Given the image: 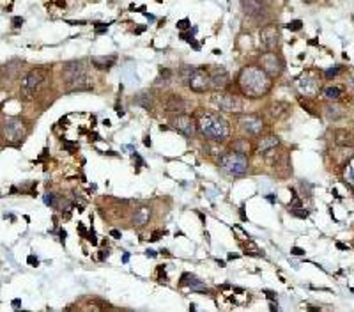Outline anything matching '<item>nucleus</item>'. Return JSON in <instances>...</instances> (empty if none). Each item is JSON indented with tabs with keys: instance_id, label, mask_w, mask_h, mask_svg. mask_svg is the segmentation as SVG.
Returning <instances> with one entry per match:
<instances>
[{
	"instance_id": "nucleus-1",
	"label": "nucleus",
	"mask_w": 354,
	"mask_h": 312,
	"mask_svg": "<svg viewBox=\"0 0 354 312\" xmlns=\"http://www.w3.org/2000/svg\"><path fill=\"white\" fill-rule=\"evenodd\" d=\"M238 87L243 96L259 99L269 94L273 87V78L261 66H245L238 75Z\"/></svg>"
},
{
	"instance_id": "nucleus-2",
	"label": "nucleus",
	"mask_w": 354,
	"mask_h": 312,
	"mask_svg": "<svg viewBox=\"0 0 354 312\" xmlns=\"http://www.w3.org/2000/svg\"><path fill=\"white\" fill-rule=\"evenodd\" d=\"M195 121H197V130L205 139L221 142L228 137V123L220 114L202 110V112L197 114Z\"/></svg>"
},
{
	"instance_id": "nucleus-3",
	"label": "nucleus",
	"mask_w": 354,
	"mask_h": 312,
	"mask_svg": "<svg viewBox=\"0 0 354 312\" xmlns=\"http://www.w3.org/2000/svg\"><path fill=\"white\" fill-rule=\"evenodd\" d=\"M62 78L67 85V92H82V90H90V80L87 78L85 62L83 60H69L62 68Z\"/></svg>"
},
{
	"instance_id": "nucleus-4",
	"label": "nucleus",
	"mask_w": 354,
	"mask_h": 312,
	"mask_svg": "<svg viewBox=\"0 0 354 312\" xmlns=\"http://www.w3.org/2000/svg\"><path fill=\"white\" fill-rule=\"evenodd\" d=\"M221 169H225L227 172L234 174V176H245L248 172V158L246 154L235 153V151H228V153H223L218 160Z\"/></svg>"
},
{
	"instance_id": "nucleus-5",
	"label": "nucleus",
	"mask_w": 354,
	"mask_h": 312,
	"mask_svg": "<svg viewBox=\"0 0 354 312\" xmlns=\"http://www.w3.org/2000/svg\"><path fill=\"white\" fill-rule=\"evenodd\" d=\"M45 82V73L41 69H30L29 73H25V76L22 78V85H20V94L25 101L36 96V92L39 90V87Z\"/></svg>"
},
{
	"instance_id": "nucleus-6",
	"label": "nucleus",
	"mask_w": 354,
	"mask_h": 312,
	"mask_svg": "<svg viewBox=\"0 0 354 312\" xmlns=\"http://www.w3.org/2000/svg\"><path fill=\"white\" fill-rule=\"evenodd\" d=\"M186 83H188V87L193 90V92H197V94H204V92H209V90L212 89L211 75H209V68H205V66H198V68H193L191 75L188 76Z\"/></svg>"
},
{
	"instance_id": "nucleus-7",
	"label": "nucleus",
	"mask_w": 354,
	"mask_h": 312,
	"mask_svg": "<svg viewBox=\"0 0 354 312\" xmlns=\"http://www.w3.org/2000/svg\"><path fill=\"white\" fill-rule=\"evenodd\" d=\"M239 132L246 137H259L264 132V121L257 114H241L238 117Z\"/></svg>"
},
{
	"instance_id": "nucleus-8",
	"label": "nucleus",
	"mask_w": 354,
	"mask_h": 312,
	"mask_svg": "<svg viewBox=\"0 0 354 312\" xmlns=\"http://www.w3.org/2000/svg\"><path fill=\"white\" fill-rule=\"evenodd\" d=\"M214 103H216L221 112L227 114H239L245 109L243 99H239L238 96L230 94V92H220V94H216L214 96Z\"/></svg>"
},
{
	"instance_id": "nucleus-9",
	"label": "nucleus",
	"mask_w": 354,
	"mask_h": 312,
	"mask_svg": "<svg viewBox=\"0 0 354 312\" xmlns=\"http://www.w3.org/2000/svg\"><path fill=\"white\" fill-rule=\"evenodd\" d=\"M170 124L172 128L175 130V132L183 133L184 137H193L195 133L198 132L197 130V121H195V117L191 116H186V114H177L175 117H172L170 119Z\"/></svg>"
},
{
	"instance_id": "nucleus-10",
	"label": "nucleus",
	"mask_w": 354,
	"mask_h": 312,
	"mask_svg": "<svg viewBox=\"0 0 354 312\" xmlns=\"http://www.w3.org/2000/svg\"><path fill=\"white\" fill-rule=\"evenodd\" d=\"M4 137L9 142H20L25 137V124L20 117H8L4 123Z\"/></svg>"
},
{
	"instance_id": "nucleus-11",
	"label": "nucleus",
	"mask_w": 354,
	"mask_h": 312,
	"mask_svg": "<svg viewBox=\"0 0 354 312\" xmlns=\"http://www.w3.org/2000/svg\"><path fill=\"white\" fill-rule=\"evenodd\" d=\"M261 68L273 78L283 71V62L275 52H266L261 55Z\"/></svg>"
},
{
	"instance_id": "nucleus-12",
	"label": "nucleus",
	"mask_w": 354,
	"mask_h": 312,
	"mask_svg": "<svg viewBox=\"0 0 354 312\" xmlns=\"http://www.w3.org/2000/svg\"><path fill=\"white\" fill-rule=\"evenodd\" d=\"M259 39H261V46L266 52H273V50L276 48V45H278V39H280V32H278V29H276V25L262 27Z\"/></svg>"
},
{
	"instance_id": "nucleus-13",
	"label": "nucleus",
	"mask_w": 354,
	"mask_h": 312,
	"mask_svg": "<svg viewBox=\"0 0 354 312\" xmlns=\"http://www.w3.org/2000/svg\"><path fill=\"white\" fill-rule=\"evenodd\" d=\"M280 146V139L276 135H264L259 139V142L255 144V153L259 156H268L271 151H275Z\"/></svg>"
},
{
	"instance_id": "nucleus-14",
	"label": "nucleus",
	"mask_w": 354,
	"mask_h": 312,
	"mask_svg": "<svg viewBox=\"0 0 354 312\" xmlns=\"http://www.w3.org/2000/svg\"><path fill=\"white\" fill-rule=\"evenodd\" d=\"M296 85H298V89L301 90L305 96H315L317 92H319V82H317L310 73L303 75L301 78L296 82Z\"/></svg>"
},
{
	"instance_id": "nucleus-15",
	"label": "nucleus",
	"mask_w": 354,
	"mask_h": 312,
	"mask_svg": "<svg viewBox=\"0 0 354 312\" xmlns=\"http://www.w3.org/2000/svg\"><path fill=\"white\" fill-rule=\"evenodd\" d=\"M179 284L181 286H186L188 289L193 291V293H207V286H205L198 277H195L193 273H184L183 277H181Z\"/></svg>"
},
{
	"instance_id": "nucleus-16",
	"label": "nucleus",
	"mask_w": 354,
	"mask_h": 312,
	"mask_svg": "<svg viewBox=\"0 0 354 312\" xmlns=\"http://www.w3.org/2000/svg\"><path fill=\"white\" fill-rule=\"evenodd\" d=\"M212 71H209L211 75V85L212 89H223L228 85V73L225 68H211Z\"/></svg>"
},
{
	"instance_id": "nucleus-17",
	"label": "nucleus",
	"mask_w": 354,
	"mask_h": 312,
	"mask_svg": "<svg viewBox=\"0 0 354 312\" xmlns=\"http://www.w3.org/2000/svg\"><path fill=\"white\" fill-rule=\"evenodd\" d=\"M241 8L250 18H261L264 16V4L259 0H241Z\"/></svg>"
},
{
	"instance_id": "nucleus-18",
	"label": "nucleus",
	"mask_w": 354,
	"mask_h": 312,
	"mask_svg": "<svg viewBox=\"0 0 354 312\" xmlns=\"http://www.w3.org/2000/svg\"><path fill=\"white\" fill-rule=\"evenodd\" d=\"M163 107L168 114H184V110H186V103H184V99L177 94L168 96V98L165 99Z\"/></svg>"
},
{
	"instance_id": "nucleus-19",
	"label": "nucleus",
	"mask_w": 354,
	"mask_h": 312,
	"mask_svg": "<svg viewBox=\"0 0 354 312\" xmlns=\"http://www.w3.org/2000/svg\"><path fill=\"white\" fill-rule=\"evenodd\" d=\"M289 112H291V105L285 101H273L271 105L268 107V114L271 119H283V117H287Z\"/></svg>"
},
{
	"instance_id": "nucleus-20",
	"label": "nucleus",
	"mask_w": 354,
	"mask_h": 312,
	"mask_svg": "<svg viewBox=\"0 0 354 312\" xmlns=\"http://www.w3.org/2000/svg\"><path fill=\"white\" fill-rule=\"evenodd\" d=\"M151 220V207L147 206H140L137 211L133 213V218H131V224H133V227H144L147 222Z\"/></svg>"
},
{
	"instance_id": "nucleus-21",
	"label": "nucleus",
	"mask_w": 354,
	"mask_h": 312,
	"mask_svg": "<svg viewBox=\"0 0 354 312\" xmlns=\"http://www.w3.org/2000/svg\"><path fill=\"white\" fill-rule=\"evenodd\" d=\"M92 66L96 69H101V71H106L110 69L113 64H115V55H108V57H92L90 59Z\"/></svg>"
},
{
	"instance_id": "nucleus-22",
	"label": "nucleus",
	"mask_w": 354,
	"mask_h": 312,
	"mask_svg": "<svg viewBox=\"0 0 354 312\" xmlns=\"http://www.w3.org/2000/svg\"><path fill=\"white\" fill-rule=\"evenodd\" d=\"M333 139H335V144H338V146H354V135L350 132H347V130H336Z\"/></svg>"
},
{
	"instance_id": "nucleus-23",
	"label": "nucleus",
	"mask_w": 354,
	"mask_h": 312,
	"mask_svg": "<svg viewBox=\"0 0 354 312\" xmlns=\"http://www.w3.org/2000/svg\"><path fill=\"white\" fill-rule=\"evenodd\" d=\"M232 151H235V153H241V154H248L250 153V142L245 139H239V140H234V144L230 146Z\"/></svg>"
},
{
	"instance_id": "nucleus-24",
	"label": "nucleus",
	"mask_w": 354,
	"mask_h": 312,
	"mask_svg": "<svg viewBox=\"0 0 354 312\" xmlns=\"http://www.w3.org/2000/svg\"><path fill=\"white\" fill-rule=\"evenodd\" d=\"M324 112L328 114V119H331V121H336L343 116V109L338 105H328L324 109Z\"/></svg>"
},
{
	"instance_id": "nucleus-25",
	"label": "nucleus",
	"mask_w": 354,
	"mask_h": 312,
	"mask_svg": "<svg viewBox=\"0 0 354 312\" xmlns=\"http://www.w3.org/2000/svg\"><path fill=\"white\" fill-rule=\"evenodd\" d=\"M324 96H326V99H331V101L333 99H338L340 96H342V89L336 85H329L324 89Z\"/></svg>"
},
{
	"instance_id": "nucleus-26",
	"label": "nucleus",
	"mask_w": 354,
	"mask_h": 312,
	"mask_svg": "<svg viewBox=\"0 0 354 312\" xmlns=\"http://www.w3.org/2000/svg\"><path fill=\"white\" fill-rule=\"evenodd\" d=\"M245 250H246V254H248V256H252V257H262V256H264V252H262L261 248H259L257 245L254 243V241H248V245L245 247Z\"/></svg>"
},
{
	"instance_id": "nucleus-27",
	"label": "nucleus",
	"mask_w": 354,
	"mask_h": 312,
	"mask_svg": "<svg viewBox=\"0 0 354 312\" xmlns=\"http://www.w3.org/2000/svg\"><path fill=\"white\" fill-rule=\"evenodd\" d=\"M172 75H174V73H172L168 68H160V73H158V80H156V83H160V82L168 83V82H170V78H172Z\"/></svg>"
},
{
	"instance_id": "nucleus-28",
	"label": "nucleus",
	"mask_w": 354,
	"mask_h": 312,
	"mask_svg": "<svg viewBox=\"0 0 354 312\" xmlns=\"http://www.w3.org/2000/svg\"><path fill=\"white\" fill-rule=\"evenodd\" d=\"M342 66H335V68H328V69H326V71H324V76H326V78H328V80H331V78H335V76H338L340 75V73H342Z\"/></svg>"
},
{
	"instance_id": "nucleus-29",
	"label": "nucleus",
	"mask_w": 354,
	"mask_h": 312,
	"mask_svg": "<svg viewBox=\"0 0 354 312\" xmlns=\"http://www.w3.org/2000/svg\"><path fill=\"white\" fill-rule=\"evenodd\" d=\"M291 213L298 218H308V211L303 210V207H291Z\"/></svg>"
},
{
	"instance_id": "nucleus-30",
	"label": "nucleus",
	"mask_w": 354,
	"mask_h": 312,
	"mask_svg": "<svg viewBox=\"0 0 354 312\" xmlns=\"http://www.w3.org/2000/svg\"><path fill=\"white\" fill-rule=\"evenodd\" d=\"M45 204L46 206L55 207L57 206V195L55 193H45Z\"/></svg>"
},
{
	"instance_id": "nucleus-31",
	"label": "nucleus",
	"mask_w": 354,
	"mask_h": 312,
	"mask_svg": "<svg viewBox=\"0 0 354 312\" xmlns=\"http://www.w3.org/2000/svg\"><path fill=\"white\" fill-rule=\"evenodd\" d=\"M301 27H303L301 20H294V22L287 23V29H289V30H292V32H298V30L301 29Z\"/></svg>"
},
{
	"instance_id": "nucleus-32",
	"label": "nucleus",
	"mask_w": 354,
	"mask_h": 312,
	"mask_svg": "<svg viewBox=\"0 0 354 312\" xmlns=\"http://www.w3.org/2000/svg\"><path fill=\"white\" fill-rule=\"evenodd\" d=\"M62 147H64V149L69 151V153H75V151H78V146H75V144H71V140H64Z\"/></svg>"
},
{
	"instance_id": "nucleus-33",
	"label": "nucleus",
	"mask_w": 354,
	"mask_h": 312,
	"mask_svg": "<svg viewBox=\"0 0 354 312\" xmlns=\"http://www.w3.org/2000/svg\"><path fill=\"white\" fill-rule=\"evenodd\" d=\"M131 156H133V163H137V167H135V169L138 170L142 165H144V160H142V156H140V154H138V153H133V154H131Z\"/></svg>"
},
{
	"instance_id": "nucleus-34",
	"label": "nucleus",
	"mask_w": 354,
	"mask_h": 312,
	"mask_svg": "<svg viewBox=\"0 0 354 312\" xmlns=\"http://www.w3.org/2000/svg\"><path fill=\"white\" fill-rule=\"evenodd\" d=\"M108 30V23L104 25V23H96V32L97 34H103V32H106Z\"/></svg>"
},
{
	"instance_id": "nucleus-35",
	"label": "nucleus",
	"mask_w": 354,
	"mask_h": 312,
	"mask_svg": "<svg viewBox=\"0 0 354 312\" xmlns=\"http://www.w3.org/2000/svg\"><path fill=\"white\" fill-rule=\"evenodd\" d=\"M345 181H350V183H354V174H352V169H350V167H347L345 169Z\"/></svg>"
},
{
	"instance_id": "nucleus-36",
	"label": "nucleus",
	"mask_w": 354,
	"mask_h": 312,
	"mask_svg": "<svg viewBox=\"0 0 354 312\" xmlns=\"http://www.w3.org/2000/svg\"><path fill=\"white\" fill-rule=\"evenodd\" d=\"M163 234H165V231H154V233L151 234V240L149 241H158L161 236H163Z\"/></svg>"
},
{
	"instance_id": "nucleus-37",
	"label": "nucleus",
	"mask_w": 354,
	"mask_h": 312,
	"mask_svg": "<svg viewBox=\"0 0 354 312\" xmlns=\"http://www.w3.org/2000/svg\"><path fill=\"white\" fill-rule=\"evenodd\" d=\"M177 29H181V30L191 29V27H190V22H188V20H181V22L177 23Z\"/></svg>"
},
{
	"instance_id": "nucleus-38",
	"label": "nucleus",
	"mask_w": 354,
	"mask_h": 312,
	"mask_svg": "<svg viewBox=\"0 0 354 312\" xmlns=\"http://www.w3.org/2000/svg\"><path fill=\"white\" fill-rule=\"evenodd\" d=\"M291 254H294V256H305V250H303V248L294 247V248L291 250Z\"/></svg>"
},
{
	"instance_id": "nucleus-39",
	"label": "nucleus",
	"mask_w": 354,
	"mask_h": 312,
	"mask_svg": "<svg viewBox=\"0 0 354 312\" xmlns=\"http://www.w3.org/2000/svg\"><path fill=\"white\" fill-rule=\"evenodd\" d=\"M347 85H349L350 90H354V73H350L349 78H347Z\"/></svg>"
},
{
	"instance_id": "nucleus-40",
	"label": "nucleus",
	"mask_w": 354,
	"mask_h": 312,
	"mask_svg": "<svg viewBox=\"0 0 354 312\" xmlns=\"http://www.w3.org/2000/svg\"><path fill=\"white\" fill-rule=\"evenodd\" d=\"M27 263L30 264V266H38V257H34V256H29V259H27Z\"/></svg>"
},
{
	"instance_id": "nucleus-41",
	"label": "nucleus",
	"mask_w": 354,
	"mask_h": 312,
	"mask_svg": "<svg viewBox=\"0 0 354 312\" xmlns=\"http://www.w3.org/2000/svg\"><path fill=\"white\" fill-rule=\"evenodd\" d=\"M87 238H89V240H90V243H92V245H97V240H96V233H94V231H90V233L87 234Z\"/></svg>"
},
{
	"instance_id": "nucleus-42",
	"label": "nucleus",
	"mask_w": 354,
	"mask_h": 312,
	"mask_svg": "<svg viewBox=\"0 0 354 312\" xmlns=\"http://www.w3.org/2000/svg\"><path fill=\"white\" fill-rule=\"evenodd\" d=\"M158 273H160V280H167V273H165V268L163 266L158 268Z\"/></svg>"
},
{
	"instance_id": "nucleus-43",
	"label": "nucleus",
	"mask_w": 354,
	"mask_h": 312,
	"mask_svg": "<svg viewBox=\"0 0 354 312\" xmlns=\"http://www.w3.org/2000/svg\"><path fill=\"white\" fill-rule=\"evenodd\" d=\"M78 233L82 234L83 238H87V231H85V226H83V224H78Z\"/></svg>"
},
{
	"instance_id": "nucleus-44",
	"label": "nucleus",
	"mask_w": 354,
	"mask_h": 312,
	"mask_svg": "<svg viewBox=\"0 0 354 312\" xmlns=\"http://www.w3.org/2000/svg\"><path fill=\"white\" fill-rule=\"evenodd\" d=\"M110 236L115 238V240H119V238H121V233H119L117 229H112V231H110Z\"/></svg>"
},
{
	"instance_id": "nucleus-45",
	"label": "nucleus",
	"mask_w": 354,
	"mask_h": 312,
	"mask_svg": "<svg viewBox=\"0 0 354 312\" xmlns=\"http://www.w3.org/2000/svg\"><path fill=\"white\" fill-rule=\"evenodd\" d=\"M264 293H266V294H268V296H269V300H276V294H275V293H273V291H268V289H266V291H264Z\"/></svg>"
},
{
	"instance_id": "nucleus-46",
	"label": "nucleus",
	"mask_w": 354,
	"mask_h": 312,
	"mask_svg": "<svg viewBox=\"0 0 354 312\" xmlns=\"http://www.w3.org/2000/svg\"><path fill=\"white\" fill-rule=\"evenodd\" d=\"M239 257H241V256H239V254H234V252H230V254H228V257H227V259H228V261H232V259H239Z\"/></svg>"
},
{
	"instance_id": "nucleus-47",
	"label": "nucleus",
	"mask_w": 354,
	"mask_h": 312,
	"mask_svg": "<svg viewBox=\"0 0 354 312\" xmlns=\"http://www.w3.org/2000/svg\"><path fill=\"white\" fill-rule=\"evenodd\" d=\"M106 257H108V250H106V252H104V250H101V252H99V259L103 261V259H106Z\"/></svg>"
},
{
	"instance_id": "nucleus-48",
	"label": "nucleus",
	"mask_w": 354,
	"mask_h": 312,
	"mask_svg": "<svg viewBox=\"0 0 354 312\" xmlns=\"http://www.w3.org/2000/svg\"><path fill=\"white\" fill-rule=\"evenodd\" d=\"M146 256H149V257H156V252H154V250H147Z\"/></svg>"
},
{
	"instance_id": "nucleus-49",
	"label": "nucleus",
	"mask_w": 354,
	"mask_h": 312,
	"mask_svg": "<svg viewBox=\"0 0 354 312\" xmlns=\"http://www.w3.org/2000/svg\"><path fill=\"white\" fill-rule=\"evenodd\" d=\"M144 144H146L147 147H151V137H146V139H144Z\"/></svg>"
},
{
	"instance_id": "nucleus-50",
	"label": "nucleus",
	"mask_w": 354,
	"mask_h": 312,
	"mask_svg": "<svg viewBox=\"0 0 354 312\" xmlns=\"http://www.w3.org/2000/svg\"><path fill=\"white\" fill-rule=\"evenodd\" d=\"M336 247H338V248H340V250H345V248H347V247H345V245H343V243H336Z\"/></svg>"
},
{
	"instance_id": "nucleus-51",
	"label": "nucleus",
	"mask_w": 354,
	"mask_h": 312,
	"mask_svg": "<svg viewBox=\"0 0 354 312\" xmlns=\"http://www.w3.org/2000/svg\"><path fill=\"white\" fill-rule=\"evenodd\" d=\"M13 307H20V300H13Z\"/></svg>"
},
{
	"instance_id": "nucleus-52",
	"label": "nucleus",
	"mask_w": 354,
	"mask_h": 312,
	"mask_svg": "<svg viewBox=\"0 0 354 312\" xmlns=\"http://www.w3.org/2000/svg\"><path fill=\"white\" fill-rule=\"evenodd\" d=\"M268 200H269V202H275V195H268Z\"/></svg>"
},
{
	"instance_id": "nucleus-53",
	"label": "nucleus",
	"mask_w": 354,
	"mask_h": 312,
	"mask_svg": "<svg viewBox=\"0 0 354 312\" xmlns=\"http://www.w3.org/2000/svg\"><path fill=\"white\" fill-rule=\"evenodd\" d=\"M20 23H23V20H20V18H15V25H20Z\"/></svg>"
},
{
	"instance_id": "nucleus-54",
	"label": "nucleus",
	"mask_w": 354,
	"mask_h": 312,
	"mask_svg": "<svg viewBox=\"0 0 354 312\" xmlns=\"http://www.w3.org/2000/svg\"><path fill=\"white\" fill-rule=\"evenodd\" d=\"M269 308H271V310H278V305H275V303H271V307H269Z\"/></svg>"
},
{
	"instance_id": "nucleus-55",
	"label": "nucleus",
	"mask_w": 354,
	"mask_h": 312,
	"mask_svg": "<svg viewBox=\"0 0 354 312\" xmlns=\"http://www.w3.org/2000/svg\"><path fill=\"white\" fill-rule=\"evenodd\" d=\"M259 2H262V4H266V2H268V0H259Z\"/></svg>"
},
{
	"instance_id": "nucleus-56",
	"label": "nucleus",
	"mask_w": 354,
	"mask_h": 312,
	"mask_svg": "<svg viewBox=\"0 0 354 312\" xmlns=\"http://www.w3.org/2000/svg\"><path fill=\"white\" fill-rule=\"evenodd\" d=\"M305 2H308V4H310V2H312V0H305Z\"/></svg>"
},
{
	"instance_id": "nucleus-57",
	"label": "nucleus",
	"mask_w": 354,
	"mask_h": 312,
	"mask_svg": "<svg viewBox=\"0 0 354 312\" xmlns=\"http://www.w3.org/2000/svg\"><path fill=\"white\" fill-rule=\"evenodd\" d=\"M0 82H2V75H0Z\"/></svg>"
}]
</instances>
